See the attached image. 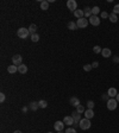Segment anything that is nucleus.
I'll list each match as a JSON object with an SVG mask.
<instances>
[{
  "label": "nucleus",
  "mask_w": 119,
  "mask_h": 133,
  "mask_svg": "<svg viewBox=\"0 0 119 133\" xmlns=\"http://www.w3.org/2000/svg\"><path fill=\"white\" fill-rule=\"evenodd\" d=\"M92 69H93L92 64H85V65H83V70H85V71H91Z\"/></svg>",
  "instance_id": "obj_28"
},
{
  "label": "nucleus",
  "mask_w": 119,
  "mask_h": 133,
  "mask_svg": "<svg viewBox=\"0 0 119 133\" xmlns=\"http://www.w3.org/2000/svg\"><path fill=\"white\" fill-rule=\"evenodd\" d=\"M48 8H49V1H47V0H43V1H41V10L47 11Z\"/></svg>",
  "instance_id": "obj_19"
},
{
  "label": "nucleus",
  "mask_w": 119,
  "mask_h": 133,
  "mask_svg": "<svg viewBox=\"0 0 119 133\" xmlns=\"http://www.w3.org/2000/svg\"><path fill=\"white\" fill-rule=\"evenodd\" d=\"M38 106H39V108H47L48 103L45 100H41V101H38Z\"/></svg>",
  "instance_id": "obj_25"
},
{
  "label": "nucleus",
  "mask_w": 119,
  "mask_h": 133,
  "mask_svg": "<svg viewBox=\"0 0 119 133\" xmlns=\"http://www.w3.org/2000/svg\"><path fill=\"white\" fill-rule=\"evenodd\" d=\"M18 71H19L20 74H26V73H27L26 64H20V65L18 67Z\"/></svg>",
  "instance_id": "obj_16"
},
{
  "label": "nucleus",
  "mask_w": 119,
  "mask_h": 133,
  "mask_svg": "<svg viewBox=\"0 0 119 133\" xmlns=\"http://www.w3.org/2000/svg\"><path fill=\"white\" fill-rule=\"evenodd\" d=\"M99 13H100V7L99 6H94L92 8V14L93 16H98Z\"/></svg>",
  "instance_id": "obj_24"
},
{
  "label": "nucleus",
  "mask_w": 119,
  "mask_h": 133,
  "mask_svg": "<svg viewBox=\"0 0 119 133\" xmlns=\"http://www.w3.org/2000/svg\"><path fill=\"white\" fill-rule=\"evenodd\" d=\"M88 21H89V24H92L93 26H99L100 25V18L98 16H93L92 14V17L88 19Z\"/></svg>",
  "instance_id": "obj_6"
},
{
  "label": "nucleus",
  "mask_w": 119,
  "mask_h": 133,
  "mask_svg": "<svg viewBox=\"0 0 119 133\" xmlns=\"http://www.w3.org/2000/svg\"><path fill=\"white\" fill-rule=\"evenodd\" d=\"M107 94H108V96H110L111 99H116V96H117V94H118V91H117L116 88H110V89L107 90Z\"/></svg>",
  "instance_id": "obj_11"
},
{
  "label": "nucleus",
  "mask_w": 119,
  "mask_h": 133,
  "mask_svg": "<svg viewBox=\"0 0 119 133\" xmlns=\"http://www.w3.org/2000/svg\"><path fill=\"white\" fill-rule=\"evenodd\" d=\"M36 31H37V25H36V24H31V25L29 26V32H30V35L36 33Z\"/></svg>",
  "instance_id": "obj_21"
},
{
  "label": "nucleus",
  "mask_w": 119,
  "mask_h": 133,
  "mask_svg": "<svg viewBox=\"0 0 119 133\" xmlns=\"http://www.w3.org/2000/svg\"><path fill=\"white\" fill-rule=\"evenodd\" d=\"M76 111H77V112L81 114V113H85V111H86V109H85V107L82 106V105H80V106L76 107Z\"/></svg>",
  "instance_id": "obj_29"
},
{
  "label": "nucleus",
  "mask_w": 119,
  "mask_h": 133,
  "mask_svg": "<svg viewBox=\"0 0 119 133\" xmlns=\"http://www.w3.org/2000/svg\"><path fill=\"white\" fill-rule=\"evenodd\" d=\"M101 97H103V100H105V101H108V100L111 99V97L108 96L107 93H106V94H103V96H101Z\"/></svg>",
  "instance_id": "obj_33"
},
{
  "label": "nucleus",
  "mask_w": 119,
  "mask_h": 133,
  "mask_svg": "<svg viewBox=\"0 0 119 133\" xmlns=\"http://www.w3.org/2000/svg\"><path fill=\"white\" fill-rule=\"evenodd\" d=\"M17 35H18V37H19V38H22V39H25V38L29 37L30 32H29V29H26V27H20V29H18V31H17Z\"/></svg>",
  "instance_id": "obj_2"
},
{
  "label": "nucleus",
  "mask_w": 119,
  "mask_h": 133,
  "mask_svg": "<svg viewBox=\"0 0 119 133\" xmlns=\"http://www.w3.org/2000/svg\"><path fill=\"white\" fill-rule=\"evenodd\" d=\"M113 61H114V63H118V62H119V57H118V56H114Z\"/></svg>",
  "instance_id": "obj_37"
},
{
  "label": "nucleus",
  "mask_w": 119,
  "mask_h": 133,
  "mask_svg": "<svg viewBox=\"0 0 119 133\" xmlns=\"http://www.w3.org/2000/svg\"><path fill=\"white\" fill-rule=\"evenodd\" d=\"M12 62H13L14 65L19 67L20 64H23V57L20 56V55H14V56L12 57Z\"/></svg>",
  "instance_id": "obj_7"
},
{
  "label": "nucleus",
  "mask_w": 119,
  "mask_h": 133,
  "mask_svg": "<svg viewBox=\"0 0 119 133\" xmlns=\"http://www.w3.org/2000/svg\"><path fill=\"white\" fill-rule=\"evenodd\" d=\"M68 29H69V30H76V29H79V27H77V24H76L75 21H69V23H68Z\"/></svg>",
  "instance_id": "obj_22"
},
{
  "label": "nucleus",
  "mask_w": 119,
  "mask_h": 133,
  "mask_svg": "<svg viewBox=\"0 0 119 133\" xmlns=\"http://www.w3.org/2000/svg\"><path fill=\"white\" fill-rule=\"evenodd\" d=\"M27 111V107H23V112H26Z\"/></svg>",
  "instance_id": "obj_39"
},
{
  "label": "nucleus",
  "mask_w": 119,
  "mask_h": 133,
  "mask_svg": "<svg viewBox=\"0 0 119 133\" xmlns=\"http://www.w3.org/2000/svg\"><path fill=\"white\" fill-rule=\"evenodd\" d=\"M31 41H32V42H38V41H39V35H38V33L31 35Z\"/></svg>",
  "instance_id": "obj_27"
},
{
  "label": "nucleus",
  "mask_w": 119,
  "mask_h": 133,
  "mask_svg": "<svg viewBox=\"0 0 119 133\" xmlns=\"http://www.w3.org/2000/svg\"><path fill=\"white\" fill-rule=\"evenodd\" d=\"M113 13H116V14H119V4H117V5L113 7Z\"/></svg>",
  "instance_id": "obj_32"
},
{
  "label": "nucleus",
  "mask_w": 119,
  "mask_h": 133,
  "mask_svg": "<svg viewBox=\"0 0 119 133\" xmlns=\"http://www.w3.org/2000/svg\"><path fill=\"white\" fill-rule=\"evenodd\" d=\"M63 123H64V125L71 126V125H74V119H73V117H64Z\"/></svg>",
  "instance_id": "obj_12"
},
{
  "label": "nucleus",
  "mask_w": 119,
  "mask_h": 133,
  "mask_svg": "<svg viewBox=\"0 0 119 133\" xmlns=\"http://www.w3.org/2000/svg\"><path fill=\"white\" fill-rule=\"evenodd\" d=\"M101 55H103L104 58H108V57H111V56H112V51H111V49L104 48L103 51H101Z\"/></svg>",
  "instance_id": "obj_10"
},
{
  "label": "nucleus",
  "mask_w": 119,
  "mask_h": 133,
  "mask_svg": "<svg viewBox=\"0 0 119 133\" xmlns=\"http://www.w3.org/2000/svg\"><path fill=\"white\" fill-rule=\"evenodd\" d=\"M74 16H75L77 19H80V18H83V17H85V12H83V10H76L75 12H74Z\"/></svg>",
  "instance_id": "obj_15"
},
{
  "label": "nucleus",
  "mask_w": 119,
  "mask_h": 133,
  "mask_svg": "<svg viewBox=\"0 0 119 133\" xmlns=\"http://www.w3.org/2000/svg\"><path fill=\"white\" fill-rule=\"evenodd\" d=\"M118 106V101L116 99H110L107 101V109L108 111H114Z\"/></svg>",
  "instance_id": "obj_4"
},
{
  "label": "nucleus",
  "mask_w": 119,
  "mask_h": 133,
  "mask_svg": "<svg viewBox=\"0 0 119 133\" xmlns=\"http://www.w3.org/2000/svg\"><path fill=\"white\" fill-rule=\"evenodd\" d=\"M101 51H103V49H101V46H99V45H95V46L93 48V52L94 53H101Z\"/></svg>",
  "instance_id": "obj_26"
},
{
  "label": "nucleus",
  "mask_w": 119,
  "mask_h": 133,
  "mask_svg": "<svg viewBox=\"0 0 119 133\" xmlns=\"http://www.w3.org/2000/svg\"><path fill=\"white\" fill-rule=\"evenodd\" d=\"M7 71H8L10 74H14V73L18 71V67L14 65V64H12V65H10V67H7Z\"/></svg>",
  "instance_id": "obj_18"
},
{
  "label": "nucleus",
  "mask_w": 119,
  "mask_h": 133,
  "mask_svg": "<svg viewBox=\"0 0 119 133\" xmlns=\"http://www.w3.org/2000/svg\"><path fill=\"white\" fill-rule=\"evenodd\" d=\"M71 117H73V119H74V124L80 123V120H81V114L77 112V111H74V112L71 113Z\"/></svg>",
  "instance_id": "obj_8"
},
{
  "label": "nucleus",
  "mask_w": 119,
  "mask_h": 133,
  "mask_svg": "<svg viewBox=\"0 0 119 133\" xmlns=\"http://www.w3.org/2000/svg\"><path fill=\"white\" fill-rule=\"evenodd\" d=\"M29 108H30L31 111H33V112H35V111H37L38 108H39L38 102H31V103H30V106H29Z\"/></svg>",
  "instance_id": "obj_23"
},
{
  "label": "nucleus",
  "mask_w": 119,
  "mask_h": 133,
  "mask_svg": "<svg viewBox=\"0 0 119 133\" xmlns=\"http://www.w3.org/2000/svg\"><path fill=\"white\" fill-rule=\"evenodd\" d=\"M116 100H117V101L119 102V93H118V94H117V96H116Z\"/></svg>",
  "instance_id": "obj_38"
},
{
  "label": "nucleus",
  "mask_w": 119,
  "mask_h": 133,
  "mask_svg": "<svg viewBox=\"0 0 119 133\" xmlns=\"http://www.w3.org/2000/svg\"><path fill=\"white\" fill-rule=\"evenodd\" d=\"M5 99H6V96L4 93H0V102H4L5 101Z\"/></svg>",
  "instance_id": "obj_34"
},
{
  "label": "nucleus",
  "mask_w": 119,
  "mask_h": 133,
  "mask_svg": "<svg viewBox=\"0 0 119 133\" xmlns=\"http://www.w3.org/2000/svg\"><path fill=\"white\" fill-rule=\"evenodd\" d=\"M67 7L71 11V12H75L77 10V2L75 0H68L67 1Z\"/></svg>",
  "instance_id": "obj_5"
},
{
  "label": "nucleus",
  "mask_w": 119,
  "mask_h": 133,
  "mask_svg": "<svg viewBox=\"0 0 119 133\" xmlns=\"http://www.w3.org/2000/svg\"><path fill=\"white\" fill-rule=\"evenodd\" d=\"M65 133H76V131H75V128H71V127H68L67 130L64 131Z\"/></svg>",
  "instance_id": "obj_31"
},
{
  "label": "nucleus",
  "mask_w": 119,
  "mask_h": 133,
  "mask_svg": "<svg viewBox=\"0 0 119 133\" xmlns=\"http://www.w3.org/2000/svg\"><path fill=\"white\" fill-rule=\"evenodd\" d=\"M69 101H70L71 106H74V107L80 106V100H79L77 97H75V96H74V97H70V100H69Z\"/></svg>",
  "instance_id": "obj_14"
},
{
  "label": "nucleus",
  "mask_w": 119,
  "mask_h": 133,
  "mask_svg": "<svg viewBox=\"0 0 119 133\" xmlns=\"http://www.w3.org/2000/svg\"><path fill=\"white\" fill-rule=\"evenodd\" d=\"M48 133H53V132H48Z\"/></svg>",
  "instance_id": "obj_42"
},
{
  "label": "nucleus",
  "mask_w": 119,
  "mask_h": 133,
  "mask_svg": "<svg viewBox=\"0 0 119 133\" xmlns=\"http://www.w3.org/2000/svg\"><path fill=\"white\" fill-rule=\"evenodd\" d=\"M108 16H110V14H108L107 12H101V18H103V19H105V18H108Z\"/></svg>",
  "instance_id": "obj_35"
},
{
  "label": "nucleus",
  "mask_w": 119,
  "mask_h": 133,
  "mask_svg": "<svg viewBox=\"0 0 119 133\" xmlns=\"http://www.w3.org/2000/svg\"><path fill=\"white\" fill-rule=\"evenodd\" d=\"M92 67H93V68H98V67H99V62H97V61H95V62H93Z\"/></svg>",
  "instance_id": "obj_36"
},
{
  "label": "nucleus",
  "mask_w": 119,
  "mask_h": 133,
  "mask_svg": "<svg viewBox=\"0 0 119 133\" xmlns=\"http://www.w3.org/2000/svg\"><path fill=\"white\" fill-rule=\"evenodd\" d=\"M76 24H77V27L79 29H85V27H87V25L89 24V21H88V19L87 18H80V19H77V21H76Z\"/></svg>",
  "instance_id": "obj_3"
},
{
  "label": "nucleus",
  "mask_w": 119,
  "mask_h": 133,
  "mask_svg": "<svg viewBox=\"0 0 119 133\" xmlns=\"http://www.w3.org/2000/svg\"><path fill=\"white\" fill-rule=\"evenodd\" d=\"M83 12H85V18H91L92 17V8L91 7H85V10H83Z\"/></svg>",
  "instance_id": "obj_17"
},
{
  "label": "nucleus",
  "mask_w": 119,
  "mask_h": 133,
  "mask_svg": "<svg viewBox=\"0 0 119 133\" xmlns=\"http://www.w3.org/2000/svg\"><path fill=\"white\" fill-rule=\"evenodd\" d=\"M91 126H92V124H91V121H89V119H86V118L81 119V120H80V123H79V127L81 128V130H83V131L89 130Z\"/></svg>",
  "instance_id": "obj_1"
},
{
  "label": "nucleus",
  "mask_w": 119,
  "mask_h": 133,
  "mask_svg": "<svg viewBox=\"0 0 119 133\" xmlns=\"http://www.w3.org/2000/svg\"><path fill=\"white\" fill-rule=\"evenodd\" d=\"M54 127L57 132L63 131V128H64V123H63V121H56V123L54 124Z\"/></svg>",
  "instance_id": "obj_9"
},
{
  "label": "nucleus",
  "mask_w": 119,
  "mask_h": 133,
  "mask_svg": "<svg viewBox=\"0 0 119 133\" xmlns=\"http://www.w3.org/2000/svg\"><path fill=\"white\" fill-rule=\"evenodd\" d=\"M108 19H110V21H111V23H117V21H118V17H117V14H116V13H113V12H112V13L108 16Z\"/></svg>",
  "instance_id": "obj_20"
},
{
  "label": "nucleus",
  "mask_w": 119,
  "mask_h": 133,
  "mask_svg": "<svg viewBox=\"0 0 119 133\" xmlns=\"http://www.w3.org/2000/svg\"><path fill=\"white\" fill-rule=\"evenodd\" d=\"M83 114H85V118H86V119H89V120L94 117V112H93V109H86Z\"/></svg>",
  "instance_id": "obj_13"
},
{
  "label": "nucleus",
  "mask_w": 119,
  "mask_h": 133,
  "mask_svg": "<svg viewBox=\"0 0 119 133\" xmlns=\"http://www.w3.org/2000/svg\"><path fill=\"white\" fill-rule=\"evenodd\" d=\"M87 107H88V109H93V108H94V102L88 101L87 102Z\"/></svg>",
  "instance_id": "obj_30"
},
{
  "label": "nucleus",
  "mask_w": 119,
  "mask_h": 133,
  "mask_svg": "<svg viewBox=\"0 0 119 133\" xmlns=\"http://www.w3.org/2000/svg\"><path fill=\"white\" fill-rule=\"evenodd\" d=\"M57 133H65V132H63V131H60V132H57Z\"/></svg>",
  "instance_id": "obj_41"
},
{
  "label": "nucleus",
  "mask_w": 119,
  "mask_h": 133,
  "mask_svg": "<svg viewBox=\"0 0 119 133\" xmlns=\"http://www.w3.org/2000/svg\"><path fill=\"white\" fill-rule=\"evenodd\" d=\"M13 133H22V132H20V131H14Z\"/></svg>",
  "instance_id": "obj_40"
}]
</instances>
